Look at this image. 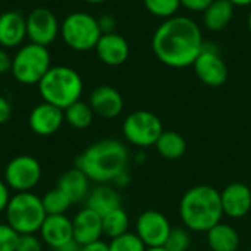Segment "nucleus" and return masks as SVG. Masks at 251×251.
I'll return each mask as SVG.
<instances>
[{
	"mask_svg": "<svg viewBox=\"0 0 251 251\" xmlns=\"http://www.w3.org/2000/svg\"><path fill=\"white\" fill-rule=\"evenodd\" d=\"M197 78L207 87H221L228 79V65L216 44L204 43L199 57L193 63Z\"/></svg>",
	"mask_w": 251,
	"mask_h": 251,
	"instance_id": "nucleus-10",
	"label": "nucleus"
},
{
	"mask_svg": "<svg viewBox=\"0 0 251 251\" xmlns=\"http://www.w3.org/2000/svg\"><path fill=\"white\" fill-rule=\"evenodd\" d=\"M224 215L231 219H241L251 210V190L243 182H232L221 191Z\"/></svg>",
	"mask_w": 251,
	"mask_h": 251,
	"instance_id": "nucleus-14",
	"label": "nucleus"
},
{
	"mask_svg": "<svg viewBox=\"0 0 251 251\" xmlns=\"http://www.w3.org/2000/svg\"><path fill=\"white\" fill-rule=\"evenodd\" d=\"M90 178L78 168L68 169L57 181V188L65 193L72 204L87 200L90 194Z\"/></svg>",
	"mask_w": 251,
	"mask_h": 251,
	"instance_id": "nucleus-20",
	"label": "nucleus"
},
{
	"mask_svg": "<svg viewBox=\"0 0 251 251\" xmlns=\"http://www.w3.org/2000/svg\"><path fill=\"white\" fill-rule=\"evenodd\" d=\"M163 131L160 118L149 110H135L129 113L122 124L125 140L140 149L154 146Z\"/></svg>",
	"mask_w": 251,
	"mask_h": 251,
	"instance_id": "nucleus-8",
	"label": "nucleus"
},
{
	"mask_svg": "<svg viewBox=\"0 0 251 251\" xmlns=\"http://www.w3.org/2000/svg\"><path fill=\"white\" fill-rule=\"evenodd\" d=\"M81 251H109V244H106L104 241L99 240L96 243L87 244V246H81Z\"/></svg>",
	"mask_w": 251,
	"mask_h": 251,
	"instance_id": "nucleus-38",
	"label": "nucleus"
},
{
	"mask_svg": "<svg viewBox=\"0 0 251 251\" xmlns=\"http://www.w3.org/2000/svg\"><path fill=\"white\" fill-rule=\"evenodd\" d=\"M171 229L169 219L157 210L143 212L135 224V234L147 249L163 247Z\"/></svg>",
	"mask_w": 251,
	"mask_h": 251,
	"instance_id": "nucleus-11",
	"label": "nucleus"
},
{
	"mask_svg": "<svg viewBox=\"0 0 251 251\" xmlns=\"http://www.w3.org/2000/svg\"><path fill=\"white\" fill-rule=\"evenodd\" d=\"M19 234L9 225L0 224V251H15Z\"/></svg>",
	"mask_w": 251,
	"mask_h": 251,
	"instance_id": "nucleus-31",
	"label": "nucleus"
},
{
	"mask_svg": "<svg viewBox=\"0 0 251 251\" xmlns=\"http://www.w3.org/2000/svg\"><path fill=\"white\" fill-rule=\"evenodd\" d=\"M6 224H9L19 235L37 234L46 219V210L41 197L31 191L15 193L4 210Z\"/></svg>",
	"mask_w": 251,
	"mask_h": 251,
	"instance_id": "nucleus-5",
	"label": "nucleus"
},
{
	"mask_svg": "<svg viewBox=\"0 0 251 251\" xmlns=\"http://www.w3.org/2000/svg\"><path fill=\"white\" fill-rule=\"evenodd\" d=\"M57 34H60V24L54 13L47 7H37L26 16V37L31 43L47 47Z\"/></svg>",
	"mask_w": 251,
	"mask_h": 251,
	"instance_id": "nucleus-12",
	"label": "nucleus"
},
{
	"mask_svg": "<svg viewBox=\"0 0 251 251\" xmlns=\"http://www.w3.org/2000/svg\"><path fill=\"white\" fill-rule=\"evenodd\" d=\"M235 6L228 0H213V3L203 12V24L209 31H224L234 18Z\"/></svg>",
	"mask_w": 251,
	"mask_h": 251,
	"instance_id": "nucleus-22",
	"label": "nucleus"
},
{
	"mask_svg": "<svg viewBox=\"0 0 251 251\" xmlns=\"http://www.w3.org/2000/svg\"><path fill=\"white\" fill-rule=\"evenodd\" d=\"M84 82L81 75L69 66H51L38 82V93L43 101L65 110L81 100Z\"/></svg>",
	"mask_w": 251,
	"mask_h": 251,
	"instance_id": "nucleus-4",
	"label": "nucleus"
},
{
	"mask_svg": "<svg viewBox=\"0 0 251 251\" xmlns=\"http://www.w3.org/2000/svg\"><path fill=\"white\" fill-rule=\"evenodd\" d=\"M10 188L7 187V184L0 179V213H3L10 201Z\"/></svg>",
	"mask_w": 251,
	"mask_h": 251,
	"instance_id": "nucleus-35",
	"label": "nucleus"
},
{
	"mask_svg": "<svg viewBox=\"0 0 251 251\" xmlns=\"http://www.w3.org/2000/svg\"><path fill=\"white\" fill-rule=\"evenodd\" d=\"M147 247L143 244V241L138 238V235L134 232H126L121 237H116L110 240L109 251H146Z\"/></svg>",
	"mask_w": 251,
	"mask_h": 251,
	"instance_id": "nucleus-30",
	"label": "nucleus"
},
{
	"mask_svg": "<svg viewBox=\"0 0 251 251\" xmlns=\"http://www.w3.org/2000/svg\"><path fill=\"white\" fill-rule=\"evenodd\" d=\"M213 0H181V6L190 12H204Z\"/></svg>",
	"mask_w": 251,
	"mask_h": 251,
	"instance_id": "nucleus-34",
	"label": "nucleus"
},
{
	"mask_svg": "<svg viewBox=\"0 0 251 251\" xmlns=\"http://www.w3.org/2000/svg\"><path fill=\"white\" fill-rule=\"evenodd\" d=\"M15 251H43V241L35 234L19 235Z\"/></svg>",
	"mask_w": 251,
	"mask_h": 251,
	"instance_id": "nucleus-32",
	"label": "nucleus"
},
{
	"mask_svg": "<svg viewBox=\"0 0 251 251\" xmlns=\"http://www.w3.org/2000/svg\"><path fill=\"white\" fill-rule=\"evenodd\" d=\"M74 240L79 246H87L101 240L103 237V222L101 216L94 210L84 207L72 219Z\"/></svg>",
	"mask_w": 251,
	"mask_h": 251,
	"instance_id": "nucleus-16",
	"label": "nucleus"
},
{
	"mask_svg": "<svg viewBox=\"0 0 251 251\" xmlns=\"http://www.w3.org/2000/svg\"><path fill=\"white\" fill-rule=\"evenodd\" d=\"M247 26H249V31L251 32V10L249 13V18H247Z\"/></svg>",
	"mask_w": 251,
	"mask_h": 251,
	"instance_id": "nucleus-43",
	"label": "nucleus"
},
{
	"mask_svg": "<svg viewBox=\"0 0 251 251\" xmlns=\"http://www.w3.org/2000/svg\"><path fill=\"white\" fill-rule=\"evenodd\" d=\"M56 251H81V246L75 240H72V241L63 244L62 247H59Z\"/></svg>",
	"mask_w": 251,
	"mask_h": 251,
	"instance_id": "nucleus-39",
	"label": "nucleus"
},
{
	"mask_svg": "<svg viewBox=\"0 0 251 251\" xmlns=\"http://www.w3.org/2000/svg\"><path fill=\"white\" fill-rule=\"evenodd\" d=\"M200 25L190 16L175 15L165 19L154 31L151 49L166 66L181 69L193 66L204 47Z\"/></svg>",
	"mask_w": 251,
	"mask_h": 251,
	"instance_id": "nucleus-1",
	"label": "nucleus"
},
{
	"mask_svg": "<svg viewBox=\"0 0 251 251\" xmlns=\"http://www.w3.org/2000/svg\"><path fill=\"white\" fill-rule=\"evenodd\" d=\"M159 154L166 160H178L185 154V138L176 131H163L154 144Z\"/></svg>",
	"mask_w": 251,
	"mask_h": 251,
	"instance_id": "nucleus-24",
	"label": "nucleus"
},
{
	"mask_svg": "<svg viewBox=\"0 0 251 251\" xmlns=\"http://www.w3.org/2000/svg\"><path fill=\"white\" fill-rule=\"evenodd\" d=\"M65 121L75 129H85L93 124L94 119V112L91 106L82 100L75 101L69 107L63 110Z\"/></svg>",
	"mask_w": 251,
	"mask_h": 251,
	"instance_id": "nucleus-25",
	"label": "nucleus"
},
{
	"mask_svg": "<svg viewBox=\"0 0 251 251\" xmlns=\"http://www.w3.org/2000/svg\"><path fill=\"white\" fill-rule=\"evenodd\" d=\"M168 251H188L191 247V237L187 228L172 226L168 240L163 246Z\"/></svg>",
	"mask_w": 251,
	"mask_h": 251,
	"instance_id": "nucleus-29",
	"label": "nucleus"
},
{
	"mask_svg": "<svg viewBox=\"0 0 251 251\" xmlns=\"http://www.w3.org/2000/svg\"><path fill=\"white\" fill-rule=\"evenodd\" d=\"M60 35L65 44L76 51L96 49L101 37L97 18L85 12L69 13L60 24Z\"/></svg>",
	"mask_w": 251,
	"mask_h": 251,
	"instance_id": "nucleus-7",
	"label": "nucleus"
},
{
	"mask_svg": "<svg viewBox=\"0 0 251 251\" xmlns=\"http://www.w3.org/2000/svg\"><path fill=\"white\" fill-rule=\"evenodd\" d=\"M51 68L50 51L44 46L28 43L22 46L12 57V75L24 85H34L43 79Z\"/></svg>",
	"mask_w": 251,
	"mask_h": 251,
	"instance_id": "nucleus-6",
	"label": "nucleus"
},
{
	"mask_svg": "<svg viewBox=\"0 0 251 251\" xmlns=\"http://www.w3.org/2000/svg\"><path fill=\"white\" fill-rule=\"evenodd\" d=\"M84 1L91 3V4H100V3H104V1H107V0H84Z\"/></svg>",
	"mask_w": 251,
	"mask_h": 251,
	"instance_id": "nucleus-41",
	"label": "nucleus"
},
{
	"mask_svg": "<svg viewBox=\"0 0 251 251\" xmlns=\"http://www.w3.org/2000/svg\"><path fill=\"white\" fill-rule=\"evenodd\" d=\"M231 1L234 6H240V7H246V6H250L251 0H228Z\"/></svg>",
	"mask_w": 251,
	"mask_h": 251,
	"instance_id": "nucleus-40",
	"label": "nucleus"
},
{
	"mask_svg": "<svg viewBox=\"0 0 251 251\" xmlns=\"http://www.w3.org/2000/svg\"><path fill=\"white\" fill-rule=\"evenodd\" d=\"M88 104L91 106L94 115L103 119H113L124 110L122 94L110 85H100L94 88L90 94Z\"/></svg>",
	"mask_w": 251,
	"mask_h": 251,
	"instance_id": "nucleus-17",
	"label": "nucleus"
},
{
	"mask_svg": "<svg viewBox=\"0 0 251 251\" xmlns=\"http://www.w3.org/2000/svg\"><path fill=\"white\" fill-rule=\"evenodd\" d=\"M121 203L122 200L116 188L109 184H97V187L90 191L85 200V207L94 210L100 216H104L109 212L122 207Z\"/></svg>",
	"mask_w": 251,
	"mask_h": 251,
	"instance_id": "nucleus-21",
	"label": "nucleus"
},
{
	"mask_svg": "<svg viewBox=\"0 0 251 251\" xmlns=\"http://www.w3.org/2000/svg\"><path fill=\"white\" fill-rule=\"evenodd\" d=\"M97 22H99V28L101 31V34H110V32H115V28H116V19L113 15L110 13H103L97 18Z\"/></svg>",
	"mask_w": 251,
	"mask_h": 251,
	"instance_id": "nucleus-33",
	"label": "nucleus"
},
{
	"mask_svg": "<svg viewBox=\"0 0 251 251\" xmlns=\"http://www.w3.org/2000/svg\"><path fill=\"white\" fill-rule=\"evenodd\" d=\"M206 234L212 251H237L240 247V234L228 224L219 222Z\"/></svg>",
	"mask_w": 251,
	"mask_h": 251,
	"instance_id": "nucleus-23",
	"label": "nucleus"
},
{
	"mask_svg": "<svg viewBox=\"0 0 251 251\" xmlns=\"http://www.w3.org/2000/svg\"><path fill=\"white\" fill-rule=\"evenodd\" d=\"M26 37V18L16 12L7 10L0 15V46L6 49L18 47Z\"/></svg>",
	"mask_w": 251,
	"mask_h": 251,
	"instance_id": "nucleus-19",
	"label": "nucleus"
},
{
	"mask_svg": "<svg viewBox=\"0 0 251 251\" xmlns=\"http://www.w3.org/2000/svg\"><path fill=\"white\" fill-rule=\"evenodd\" d=\"M97 57L107 66H119L125 63L129 57L128 41L116 32L101 34L96 46Z\"/></svg>",
	"mask_w": 251,
	"mask_h": 251,
	"instance_id": "nucleus-18",
	"label": "nucleus"
},
{
	"mask_svg": "<svg viewBox=\"0 0 251 251\" xmlns=\"http://www.w3.org/2000/svg\"><path fill=\"white\" fill-rule=\"evenodd\" d=\"M101 222H103V235H106L110 240L126 234L129 228V218L122 207L115 209L107 215L101 216Z\"/></svg>",
	"mask_w": 251,
	"mask_h": 251,
	"instance_id": "nucleus-26",
	"label": "nucleus"
},
{
	"mask_svg": "<svg viewBox=\"0 0 251 251\" xmlns=\"http://www.w3.org/2000/svg\"><path fill=\"white\" fill-rule=\"evenodd\" d=\"M146 9L157 18L168 19L178 13L181 0H143Z\"/></svg>",
	"mask_w": 251,
	"mask_h": 251,
	"instance_id": "nucleus-28",
	"label": "nucleus"
},
{
	"mask_svg": "<svg viewBox=\"0 0 251 251\" xmlns=\"http://www.w3.org/2000/svg\"><path fill=\"white\" fill-rule=\"evenodd\" d=\"M10 69H12V57L4 49L0 47V75L9 72Z\"/></svg>",
	"mask_w": 251,
	"mask_h": 251,
	"instance_id": "nucleus-37",
	"label": "nucleus"
},
{
	"mask_svg": "<svg viewBox=\"0 0 251 251\" xmlns=\"http://www.w3.org/2000/svg\"><path fill=\"white\" fill-rule=\"evenodd\" d=\"M41 203L46 210V215H66V212L72 206L71 200L57 187L47 191L41 197Z\"/></svg>",
	"mask_w": 251,
	"mask_h": 251,
	"instance_id": "nucleus-27",
	"label": "nucleus"
},
{
	"mask_svg": "<svg viewBox=\"0 0 251 251\" xmlns=\"http://www.w3.org/2000/svg\"><path fill=\"white\" fill-rule=\"evenodd\" d=\"M128 162L126 146L118 140L106 138L88 146L76 157L75 168L81 169L96 184H110L126 174Z\"/></svg>",
	"mask_w": 251,
	"mask_h": 251,
	"instance_id": "nucleus-2",
	"label": "nucleus"
},
{
	"mask_svg": "<svg viewBox=\"0 0 251 251\" xmlns=\"http://www.w3.org/2000/svg\"><path fill=\"white\" fill-rule=\"evenodd\" d=\"M146 251H168L165 247H154V249H147Z\"/></svg>",
	"mask_w": 251,
	"mask_h": 251,
	"instance_id": "nucleus-42",
	"label": "nucleus"
},
{
	"mask_svg": "<svg viewBox=\"0 0 251 251\" xmlns=\"http://www.w3.org/2000/svg\"><path fill=\"white\" fill-rule=\"evenodd\" d=\"M41 174V165L35 157L29 154H21L13 157L6 165L3 181L10 190L16 193H25L38 185Z\"/></svg>",
	"mask_w": 251,
	"mask_h": 251,
	"instance_id": "nucleus-9",
	"label": "nucleus"
},
{
	"mask_svg": "<svg viewBox=\"0 0 251 251\" xmlns=\"http://www.w3.org/2000/svg\"><path fill=\"white\" fill-rule=\"evenodd\" d=\"M40 238L53 250L74 240L72 219L66 215H47L40 231Z\"/></svg>",
	"mask_w": 251,
	"mask_h": 251,
	"instance_id": "nucleus-15",
	"label": "nucleus"
},
{
	"mask_svg": "<svg viewBox=\"0 0 251 251\" xmlns=\"http://www.w3.org/2000/svg\"><path fill=\"white\" fill-rule=\"evenodd\" d=\"M65 122V115L60 107H56L50 103L37 104L28 116V125L31 131L40 137H49L57 132Z\"/></svg>",
	"mask_w": 251,
	"mask_h": 251,
	"instance_id": "nucleus-13",
	"label": "nucleus"
},
{
	"mask_svg": "<svg viewBox=\"0 0 251 251\" xmlns=\"http://www.w3.org/2000/svg\"><path fill=\"white\" fill-rule=\"evenodd\" d=\"M12 116V106L7 99L0 96V125L6 124Z\"/></svg>",
	"mask_w": 251,
	"mask_h": 251,
	"instance_id": "nucleus-36",
	"label": "nucleus"
},
{
	"mask_svg": "<svg viewBox=\"0 0 251 251\" xmlns=\"http://www.w3.org/2000/svg\"><path fill=\"white\" fill-rule=\"evenodd\" d=\"M179 215L184 226L193 232H207L222 222L221 191L210 185H196L181 199Z\"/></svg>",
	"mask_w": 251,
	"mask_h": 251,
	"instance_id": "nucleus-3",
	"label": "nucleus"
}]
</instances>
